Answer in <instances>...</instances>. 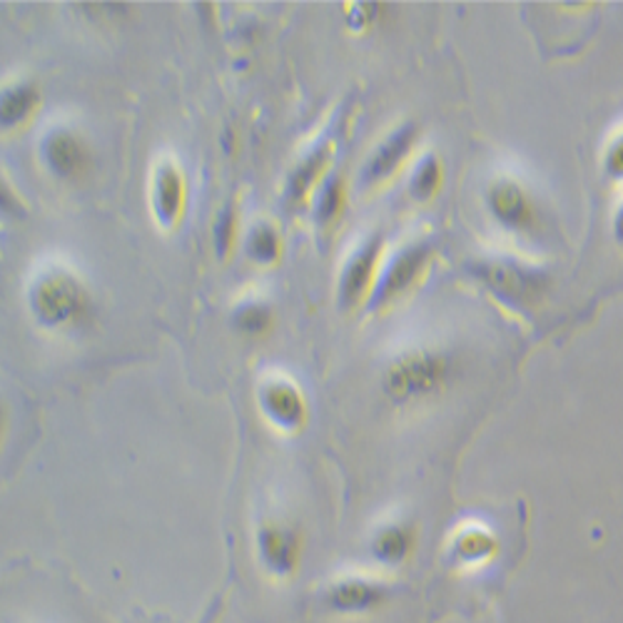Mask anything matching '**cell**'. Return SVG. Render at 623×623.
Masks as SVG:
<instances>
[{"label":"cell","instance_id":"1","mask_svg":"<svg viewBox=\"0 0 623 623\" xmlns=\"http://www.w3.org/2000/svg\"><path fill=\"white\" fill-rule=\"evenodd\" d=\"M474 275L514 305H534L547 295L549 287V277L543 272L511 265V262H479L474 265Z\"/></svg>","mask_w":623,"mask_h":623},{"label":"cell","instance_id":"2","mask_svg":"<svg viewBox=\"0 0 623 623\" xmlns=\"http://www.w3.org/2000/svg\"><path fill=\"white\" fill-rule=\"evenodd\" d=\"M446 374V362L444 357L436 355H420V357H409L402 365H397V369L387 379L389 392L394 397H416L424 392H432L442 384V379Z\"/></svg>","mask_w":623,"mask_h":623},{"label":"cell","instance_id":"3","mask_svg":"<svg viewBox=\"0 0 623 623\" xmlns=\"http://www.w3.org/2000/svg\"><path fill=\"white\" fill-rule=\"evenodd\" d=\"M489 210L501 225L511 230H531L537 225V212L527 192L509 180H499L489 190Z\"/></svg>","mask_w":623,"mask_h":623},{"label":"cell","instance_id":"4","mask_svg":"<svg viewBox=\"0 0 623 623\" xmlns=\"http://www.w3.org/2000/svg\"><path fill=\"white\" fill-rule=\"evenodd\" d=\"M81 289L67 277L45 279L35 292V309L45 323H63L81 309Z\"/></svg>","mask_w":623,"mask_h":623},{"label":"cell","instance_id":"5","mask_svg":"<svg viewBox=\"0 0 623 623\" xmlns=\"http://www.w3.org/2000/svg\"><path fill=\"white\" fill-rule=\"evenodd\" d=\"M262 402L272 414V420L282 424H297L302 420V399L295 387L285 382H272L265 392H262Z\"/></svg>","mask_w":623,"mask_h":623},{"label":"cell","instance_id":"6","mask_svg":"<svg viewBox=\"0 0 623 623\" xmlns=\"http://www.w3.org/2000/svg\"><path fill=\"white\" fill-rule=\"evenodd\" d=\"M426 255H430V250H426L424 245L402 252V255L394 260V265L387 272L384 285H382V297L394 295V292H402L404 287L412 285L414 277L420 275V270L426 262Z\"/></svg>","mask_w":623,"mask_h":623},{"label":"cell","instance_id":"7","mask_svg":"<svg viewBox=\"0 0 623 623\" xmlns=\"http://www.w3.org/2000/svg\"><path fill=\"white\" fill-rule=\"evenodd\" d=\"M45 155H47V162L53 165V170L61 175H73L77 168H81V160H83L81 142H77L73 135H67V133L51 135V140L45 142Z\"/></svg>","mask_w":623,"mask_h":623},{"label":"cell","instance_id":"8","mask_svg":"<svg viewBox=\"0 0 623 623\" xmlns=\"http://www.w3.org/2000/svg\"><path fill=\"white\" fill-rule=\"evenodd\" d=\"M412 135H414L412 128H404L402 133L392 135V138H389L382 145V148H379L372 165H369V170H367L369 178L377 180V178H382V175L392 172L394 165L404 158V152L409 150V145H412Z\"/></svg>","mask_w":623,"mask_h":623},{"label":"cell","instance_id":"9","mask_svg":"<svg viewBox=\"0 0 623 623\" xmlns=\"http://www.w3.org/2000/svg\"><path fill=\"white\" fill-rule=\"evenodd\" d=\"M377 250H379V242H369V245L362 252H359V255H355L352 262H349L347 275H345V282H342V295L347 299H355L369 282V277H372Z\"/></svg>","mask_w":623,"mask_h":623},{"label":"cell","instance_id":"10","mask_svg":"<svg viewBox=\"0 0 623 623\" xmlns=\"http://www.w3.org/2000/svg\"><path fill=\"white\" fill-rule=\"evenodd\" d=\"M180 175L172 168H162L158 178V210L162 212L165 220L175 215V210L180 208Z\"/></svg>","mask_w":623,"mask_h":623},{"label":"cell","instance_id":"11","mask_svg":"<svg viewBox=\"0 0 623 623\" xmlns=\"http://www.w3.org/2000/svg\"><path fill=\"white\" fill-rule=\"evenodd\" d=\"M379 599V591L374 587H367V583H345L332 593V601L339 609H365L372 606Z\"/></svg>","mask_w":623,"mask_h":623},{"label":"cell","instance_id":"12","mask_svg":"<svg viewBox=\"0 0 623 623\" xmlns=\"http://www.w3.org/2000/svg\"><path fill=\"white\" fill-rule=\"evenodd\" d=\"M262 549H265V557L275 567H289L292 553H295V541L282 531H265L262 534Z\"/></svg>","mask_w":623,"mask_h":623},{"label":"cell","instance_id":"13","mask_svg":"<svg viewBox=\"0 0 623 623\" xmlns=\"http://www.w3.org/2000/svg\"><path fill=\"white\" fill-rule=\"evenodd\" d=\"M35 93L31 87H15V91L3 95V123H15L23 120L31 108L35 105Z\"/></svg>","mask_w":623,"mask_h":623},{"label":"cell","instance_id":"14","mask_svg":"<svg viewBox=\"0 0 623 623\" xmlns=\"http://www.w3.org/2000/svg\"><path fill=\"white\" fill-rule=\"evenodd\" d=\"M494 551V539H492V534H486L482 529H472V531H466L462 534V539H460V553L464 559H484V557H489V553Z\"/></svg>","mask_w":623,"mask_h":623},{"label":"cell","instance_id":"15","mask_svg":"<svg viewBox=\"0 0 623 623\" xmlns=\"http://www.w3.org/2000/svg\"><path fill=\"white\" fill-rule=\"evenodd\" d=\"M440 162H436L434 158L430 160H424L420 165V170H416L414 175V182H412V190L414 194H420V198H430V194L436 190V184H440Z\"/></svg>","mask_w":623,"mask_h":623},{"label":"cell","instance_id":"16","mask_svg":"<svg viewBox=\"0 0 623 623\" xmlns=\"http://www.w3.org/2000/svg\"><path fill=\"white\" fill-rule=\"evenodd\" d=\"M603 172H606L611 180L623 182V133L616 135L606 152H603Z\"/></svg>","mask_w":623,"mask_h":623},{"label":"cell","instance_id":"17","mask_svg":"<svg viewBox=\"0 0 623 623\" xmlns=\"http://www.w3.org/2000/svg\"><path fill=\"white\" fill-rule=\"evenodd\" d=\"M250 250H252V255L260 257V260H272V257H275V252H277L275 232H272L270 228L255 230V235H252V242H250Z\"/></svg>","mask_w":623,"mask_h":623},{"label":"cell","instance_id":"18","mask_svg":"<svg viewBox=\"0 0 623 623\" xmlns=\"http://www.w3.org/2000/svg\"><path fill=\"white\" fill-rule=\"evenodd\" d=\"M379 553H382L384 559H399V557H404V551H406V537L402 531H387L382 534V539H379Z\"/></svg>","mask_w":623,"mask_h":623},{"label":"cell","instance_id":"19","mask_svg":"<svg viewBox=\"0 0 623 623\" xmlns=\"http://www.w3.org/2000/svg\"><path fill=\"white\" fill-rule=\"evenodd\" d=\"M237 323L242 329H247V332H260V329L270 323V315H267V309H262V307H247L240 312Z\"/></svg>","mask_w":623,"mask_h":623},{"label":"cell","instance_id":"20","mask_svg":"<svg viewBox=\"0 0 623 623\" xmlns=\"http://www.w3.org/2000/svg\"><path fill=\"white\" fill-rule=\"evenodd\" d=\"M337 208H339V184L329 182L323 192V198H319V218L332 220L337 215Z\"/></svg>","mask_w":623,"mask_h":623},{"label":"cell","instance_id":"21","mask_svg":"<svg viewBox=\"0 0 623 623\" xmlns=\"http://www.w3.org/2000/svg\"><path fill=\"white\" fill-rule=\"evenodd\" d=\"M319 162H323V158H319V155H315V158H312L305 168H302L297 175H295V190L297 192H302L307 188V184L312 182V178H315L317 175V170H319Z\"/></svg>","mask_w":623,"mask_h":623},{"label":"cell","instance_id":"22","mask_svg":"<svg viewBox=\"0 0 623 623\" xmlns=\"http://www.w3.org/2000/svg\"><path fill=\"white\" fill-rule=\"evenodd\" d=\"M613 232H616V240L623 242V204L616 212V218H613Z\"/></svg>","mask_w":623,"mask_h":623}]
</instances>
